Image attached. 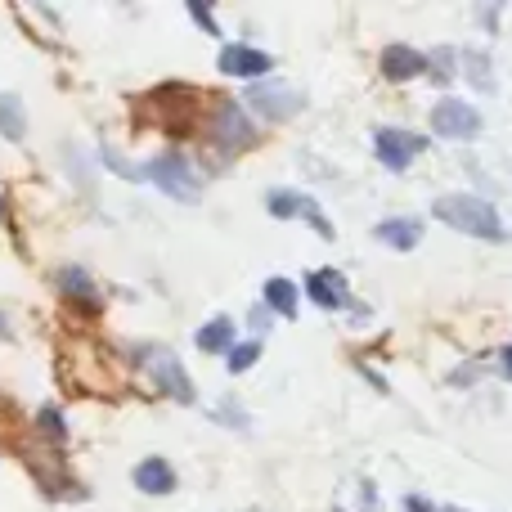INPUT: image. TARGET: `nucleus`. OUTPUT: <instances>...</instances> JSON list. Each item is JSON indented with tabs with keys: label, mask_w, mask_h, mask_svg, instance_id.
Returning a JSON list of instances; mask_svg holds the SVG:
<instances>
[{
	"label": "nucleus",
	"mask_w": 512,
	"mask_h": 512,
	"mask_svg": "<svg viewBox=\"0 0 512 512\" xmlns=\"http://www.w3.org/2000/svg\"><path fill=\"white\" fill-rule=\"evenodd\" d=\"M99 162H104L108 171H117V176H122V180H144V167H131V162H126L117 149H108V144H104V149H99Z\"/></svg>",
	"instance_id": "aec40b11"
},
{
	"label": "nucleus",
	"mask_w": 512,
	"mask_h": 512,
	"mask_svg": "<svg viewBox=\"0 0 512 512\" xmlns=\"http://www.w3.org/2000/svg\"><path fill=\"white\" fill-rule=\"evenodd\" d=\"M36 432H41L50 445H63L68 441V418H63L54 405H41L36 409Z\"/></svg>",
	"instance_id": "a211bd4d"
},
{
	"label": "nucleus",
	"mask_w": 512,
	"mask_h": 512,
	"mask_svg": "<svg viewBox=\"0 0 512 512\" xmlns=\"http://www.w3.org/2000/svg\"><path fill=\"white\" fill-rule=\"evenodd\" d=\"M427 149V140L418 131H400V126H378L373 131V153L387 171H409V162Z\"/></svg>",
	"instance_id": "423d86ee"
},
{
	"label": "nucleus",
	"mask_w": 512,
	"mask_h": 512,
	"mask_svg": "<svg viewBox=\"0 0 512 512\" xmlns=\"http://www.w3.org/2000/svg\"><path fill=\"white\" fill-rule=\"evenodd\" d=\"M135 364H140L144 373H149L153 382H158L162 396H171L176 405H198V391H194V378L185 373V364H180V355H171L167 346H140L135 351Z\"/></svg>",
	"instance_id": "7ed1b4c3"
},
{
	"label": "nucleus",
	"mask_w": 512,
	"mask_h": 512,
	"mask_svg": "<svg viewBox=\"0 0 512 512\" xmlns=\"http://www.w3.org/2000/svg\"><path fill=\"white\" fill-rule=\"evenodd\" d=\"M216 418H221V423H234V427H239V432H248V418H243L239 409H234V400H230V405H225Z\"/></svg>",
	"instance_id": "4be33fe9"
},
{
	"label": "nucleus",
	"mask_w": 512,
	"mask_h": 512,
	"mask_svg": "<svg viewBox=\"0 0 512 512\" xmlns=\"http://www.w3.org/2000/svg\"><path fill=\"white\" fill-rule=\"evenodd\" d=\"M265 207H270L274 221H306L319 239H333V221H328L324 207H319L310 194H301V189H270V194H265Z\"/></svg>",
	"instance_id": "20e7f679"
},
{
	"label": "nucleus",
	"mask_w": 512,
	"mask_h": 512,
	"mask_svg": "<svg viewBox=\"0 0 512 512\" xmlns=\"http://www.w3.org/2000/svg\"><path fill=\"white\" fill-rule=\"evenodd\" d=\"M256 360H261V342L248 337V342H234V351L225 355V369H230V373H248Z\"/></svg>",
	"instance_id": "6ab92c4d"
},
{
	"label": "nucleus",
	"mask_w": 512,
	"mask_h": 512,
	"mask_svg": "<svg viewBox=\"0 0 512 512\" xmlns=\"http://www.w3.org/2000/svg\"><path fill=\"white\" fill-rule=\"evenodd\" d=\"M194 342H198V351H207V355H230L234 351V319L230 315L207 319Z\"/></svg>",
	"instance_id": "dca6fc26"
},
{
	"label": "nucleus",
	"mask_w": 512,
	"mask_h": 512,
	"mask_svg": "<svg viewBox=\"0 0 512 512\" xmlns=\"http://www.w3.org/2000/svg\"><path fill=\"white\" fill-rule=\"evenodd\" d=\"M378 68H382L387 81H414V77H423L432 63H427V54L414 50V45H387L382 59H378Z\"/></svg>",
	"instance_id": "9b49d317"
},
{
	"label": "nucleus",
	"mask_w": 512,
	"mask_h": 512,
	"mask_svg": "<svg viewBox=\"0 0 512 512\" xmlns=\"http://www.w3.org/2000/svg\"><path fill=\"white\" fill-rule=\"evenodd\" d=\"M59 292L72 301V306L86 310V315H95V310L104 306V292L95 288V279H90L81 265H63V270H59Z\"/></svg>",
	"instance_id": "f8f14e48"
},
{
	"label": "nucleus",
	"mask_w": 512,
	"mask_h": 512,
	"mask_svg": "<svg viewBox=\"0 0 512 512\" xmlns=\"http://www.w3.org/2000/svg\"><path fill=\"white\" fill-rule=\"evenodd\" d=\"M131 481H135V490H140V495L162 499V495H171V490H176V468H171L167 459H158V454H153V459L135 463Z\"/></svg>",
	"instance_id": "ddd939ff"
},
{
	"label": "nucleus",
	"mask_w": 512,
	"mask_h": 512,
	"mask_svg": "<svg viewBox=\"0 0 512 512\" xmlns=\"http://www.w3.org/2000/svg\"><path fill=\"white\" fill-rule=\"evenodd\" d=\"M0 135H5L9 144H23L27 140V113H23V99L18 95H0Z\"/></svg>",
	"instance_id": "f3484780"
},
{
	"label": "nucleus",
	"mask_w": 512,
	"mask_h": 512,
	"mask_svg": "<svg viewBox=\"0 0 512 512\" xmlns=\"http://www.w3.org/2000/svg\"><path fill=\"white\" fill-rule=\"evenodd\" d=\"M432 216L436 221H445L450 230L468 234V239H486V243H504L508 230L504 221H499L495 203L481 194H441L432 203Z\"/></svg>",
	"instance_id": "f257e3e1"
},
{
	"label": "nucleus",
	"mask_w": 512,
	"mask_h": 512,
	"mask_svg": "<svg viewBox=\"0 0 512 512\" xmlns=\"http://www.w3.org/2000/svg\"><path fill=\"white\" fill-rule=\"evenodd\" d=\"M499 369H504V378L512 382V346H508V351H504V364H499Z\"/></svg>",
	"instance_id": "393cba45"
},
{
	"label": "nucleus",
	"mask_w": 512,
	"mask_h": 512,
	"mask_svg": "<svg viewBox=\"0 0 512 512\" xmlns=\"http://www.w3.org/2000/svg\"><path fill=\"white\" fill-rule=\"evenodd\" d=\"M265 310L270 315H283V319H297V306H301V288L292 279H283V274H274V279H265Z\"/></svg>",
	"instance_id": "2eb2a0df"
},
{
	"label": "nucleus",
	"mask_w": 512,
	"mask_h": 512,
	"mask_svg": "<svg viewBox=\"0 0 512 512\" xmlns=\"http://www.w3.org/2000/svg\"><path fill=\"white\" fill-rule=\"evenodd\" d=\"M189 18H194V23L203 27L207 36H221V23H216V14L203 5V0H189Z\"/></svg>",
	"instance_id": "412c9836"
},
{
	"label": "nucleus",
	"mask_w": 512,
	"mask_h": 512,
	"mask_svg": "<svg viewBox=\"0 0 512 512\" xmlns=\"http://www.w3.org/2000/svg\"><path fill=\"white\" fill-rule=\"evenodd\" d=\"M216 68L225 72V77H239V81H265L274 72V59L265 50H256L248 41H230L221 45V59H216Z\"/></svg>",
	"instance_id": "0eeeda50"
},
{
	"label": "nucleus",
	"mask_w": 512,
	"mask_h": 512,
	"mask_svg": "<svg viewBox=\"0 0 512 512\" xmlns=\"http://www.w3.org/2000/svg\"><path fill=\"white\" fill-rule=\"evenodd\" d=\"M405 512H436V504H427L423 495H409L405 499Z\"/></svg>",
	"instance_id": "b1692460"
},
{
	"label": "nucleus",
	"mask_w": 512,
	"mask_h": 512,
	"mask_svg": "<svg viewBox=\"0 0 512 512\" xmlns=\"http://www.w3.org/2000/svg\"><path fill=\"white\" fill-rule=\"evenodd\" d=\"M360 495H364V512H382V508H378V490H373L369 481L360 486Z\"/></svg>",
	"instance_id": "5701e85b"
},
{
	"label": "nucleus",
	"mask_w": 512,
	"mask_h": 512,
	"mask_svg": "<svg viewBox=\"0 0 512 512\" xmlns=\"http://www.w3.org/2000/svg\"><path fill=\"white\" fill-rule=\"evenodd\" d=\"M436 512H463V508H436Z\"/></svg>",
	"instance_id": "bb28decb"
},
{
	"label": "nucleus",
	"mask_w": 512,
	"mask_h": 512,
	"mask_svg": "<svg viewBox=\"0 0 512 512\" xmlns=\"http://www.w3.org/2000/svg\"><path fill=\"white\" fill-rule=\"evenodd\" d=\"M432 131L445 140H472V135H481V113L463 99H441L432 108Z\"/></svg>",
	"instance_id": "1a4fd4ad"
},
{
	"label": "nucleus",
	"mask_w": 512,
	"mask_h": 512,
	"mask_svg": "<svg viewBox=\"0 0 512 512\" xmlns=\"http://www.w3.org/2000/svg\"><path fill=\"white\" fill-rule=\"evenodd\" d=\"M144 180L158 185L162 194L176 198V203H198V198H203V180H198L194 162H189L180 149H167V153L144 162Z\"/></svg>",
	"instance_id": "f03ea898"
},
{
	"label": "nucleus",
	"mask_w": 512,
	"mask_h": 512,
	"mask_svg": "<svg viewBox=\"0 0 512 512\" xmlns=\"http://www.w3.org/2000/svg\"><path fill=\"white\" fill-rule=\"evenodd\" d=\"M0 221H5V198H0Z\"/></svg>",
	"instance_id": "a878e982"
},
{
	"label": "nucleus",
	"mask_w": 512,
	"mask_h": 512,
	"mask_svg": "<svg viewBox=\"0 0 512 512\" xmlns=\"http://www.w3.org/2000/svg\"><path fill=\"white\" fill-rule=\"evenodd\" d=\"M373 239L396 252H414L418 239H423V221H414V216H391V221L373 225Z\"/></svg>",
	"instance_id": "4468645a"
},
{
	"label": "nucleus",
	"mask_w": 512,
	"mask_h": 512,
	"mask_svg": "<svg viewBox=\"0 0 512 512\" xmlns=\"http://www.w3.org/2000/svg\"><path fill=\"white\" fill-rule=\"evenodd\" d=\"M306 297L315 301L319 310H355V297L346 292V279L337 270H315V274H306Z\"/></svg>",
	"instance_id": "9d476101"
},
{
	"label": "nucleus",
	"mask_w": 512,
	"mask_h": 512,
	"mask_svg": "<svg viewBox=\"0 0 512 512\" xmlns=\"http://www.w3.org/2000/svg\"><path fill=\"white\" fill-rule=\"evenodd\" d=\"M212 140L225 153H243L256 144V122L248 117V104H234V99H216L212 108Z\"/></svg>",
	"instance_id": "39448f33"
},
{
	"label": "nucleus",
	"mask_w": 512,
	"mask_h": 512,
	"mask_svg": "<svg viewBox=\"0 0 512 512\" xmlns=\"http://www.w3.org/2000/svg\"><path fill=\"white\" fill-rule=\"evenodd\" d=\"M301 104H306V99H301V90H292L288 81H274V77L256 81V86L248 90V108H256V113L270 117V122H283V117H292Z\"/></svg>",
	"instance_id": "6e6552de"
}]
</instances>
